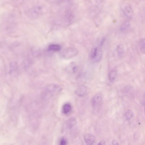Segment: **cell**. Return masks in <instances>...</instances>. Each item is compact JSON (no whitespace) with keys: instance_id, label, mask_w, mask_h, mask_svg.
Segmentation results:
<instances>
[{"instance_id":"obj_1","label":"cell","mask_w":145,"mask_h":145,"mask_svg":"<svg viewBox=\"0 0 145 145\" xmlns=\"http://www.w3.org/2000/svg\"><path fill=\"white\" fill-rule=\"evenodd\" d=\"M102 55V49L100 47H98L92 49L90 53V57L92 62L96 63L100 61Z\"/></svg>"},{"instance_id":"obj_2","label":"cell","mask_w":145,"mask_h":145,"mask_svg":"<svg viewBox=\"0 0 145 145\" xmlns=\"http://www.w3.org/2000/svg\"><path fill=\"white\" fill-rule=\"evenodd\" d=\"M43 8L40 6H35L28 11L27 16L31 19H36L41 16L43 13Z\"/></svg>"},{"instance_id":"obj_3","label":"cell","mask_w":145,"mask_h":145,"mask_svg":"<svg viewBox=\"0 0 145 145\" xmlns=\"http://www.w3.org/2000/svg\"><path fill=\"white\" fill-rule=\"evenodd\" d=\"M79 53V50L75 48L70 47L67 48L63 52L62 55L65 59H70L75 57Z\"/></svg>"},{"instance_id":"obj_4","label":"cell","mask_w":145,"mask_h":145,"mask_svg":"<svg viewBox=\"0 0 145 145\" xmlns=\"http://www.w3.org/2000/svg\"><path fill=\"white\" fill-rule=\"evenodd\" d=\"M61 86L57 84H51L47 85L45 89V92L50 94H53L61 91Z\"/></svg>"},{"instance_id":"obj_5","label":"cell","mask_w":145,"mask_h":145,"mask_svg":"<svg viewBox=\"0 0 145 145\" xmlns=\"http://www.w3.org/2000/svg\"><path fill=\"white\" fill-rule=\"evenodd\" d=\"M102 100V95L100 93H98L95 95L91 100L92 106L96 107L100 104Z\"/></svg>"},{"instance_id":"obj_6","label":"cell","mask_w":145,"mask_h":145,"mask_svg":"<svg viewBox=\"0 0 145 145\" xmlns=\"http://www.w3.org/2000/svg\"><path fill=\"white\" fill-rule=\"evenodd\" d=\"M87 91V87L85 86L81 85L76 90L75 93L78 96L81 97L84 96Z\"/></svg>"},{"instance_id":"obj_7","label":"cell","mask_w":145,"mask_h":145,"mask_svg":"<svg viewBox=\"0 0 145 145\" xmlns=\"http://www.w3.org/2000/svg\"><path fill=\"white\" fill-rule=\"evenodd\" d=\"M84 139L86 144L90 145L94 143L95 137L94 135L91 134H87L84 136Z\"/></svg>"},{"instance_id":"obj_8","label":"cell","mask_w":145,"mask_h":145,"mask_svg":"<svg viewBox=\"0 0 145 145\" xmlns=\"http://www.w3.org/2000/svg\"><path fill=\"white\" fill-rule=\"evenodd\" d=\"M61 49V47L59 45L51 44L49 45L48 49L49 51L57 52L59 51Z\"/></svg>"},{"instance_id":"obj_9","label":"cell","mask_w":145,"mask_h":145,"mask_svg":"<svg viewBox=\"0 0 145 145\" xmlns=\"http://www.w3.org/2000/svg\"><path fill=\"white\" fill-rule=\"evenodd\" d=\"M71 106L69 103L65 104L62 107V112L65 114L69 113L71 111Z\"/></svg>"},{"instance_id":"obj_10","label":"cell","mask_w":145,"mask_h":145,"mask_svg":"<svg viewBox=\"0 0 145 145\" xmlns=\"http://www.w3.org/2000/svg\"><path fill=\"white\" fill-rule=\"evenodd\" d=\"M76 119L75 117H72L68 121L67 126L69 129H71L76 124Z\"/></svg>"},{"instance_id":"obj_11","label":"cell","mask_w":145,"mask_h":145,"mask_svg":"<svg viewBox=\"0 0 145 145\" xmlns=\"http://www.w3.org/2000/svg\"><path fill=\"white\" fill-rule=\"evenodd\" d=\"M117 75V71L115 70H112L110 71L109 75V78L111 82L114 81Z\"/></svg>"},{"instance_id":"obj_12","label":"cell","mask_w":145,"mask_h":145,"mask_svg":"<svg viewBox=\"0 0 145 145\" xmlns=\"http://www.w3.org/2000/svg\"><path fill=\"white\" fill-rule=\"evenodd\" d=\"M117 51L119 56H122L124 52V47L123 45L122 44L119 45L117 48Z\"/></svg>"},{"instance_id":"obj_13","label":"cell","mask_w":145,"mask_h":145,"mask_svg":"<svg viewBox=\"0 0 145 145\" xmlns=\"http://www.w3.org/2000/svg\"><path fill=\"white\" fill-rule=\"evenodd\" d=\"M130 24L128 21H126L123 23L121 27V29L122 31H124L126 30L129 27Z\"/></svg>"},{"instance_id":"obj_14","label":"cell","mask_w":145,"mask_h":145,"mask_svg":"<svg viewBox=\"0 0 145 145\" xmlns=\"http://www.w3.org/2000/svg\"><path fill=\"white\" fill-rule=\"evenodd\" d=\"M125 115L127 119L129 120L132 117L133 113L132 111L129 110L125 112Z\"/></svg>"},{"instance_id":"obj_15","label":"cell","mask_w":145,"mask_h":145,"mask_svg":"<svg viewBox=\"0 0 145 145\" xmlns=\"http://www.w3.org/2000/svg\"><path fill=\"white\" fill-rule=\"evenodd\" d=\"M140 49L142 52L145 51V38L142 40L140 42Z\"/></svg>"},{"instance_id":"obj_16","label":"cell","mask_w":145,"mask_h":145,"mask_svg":"<svg viewBox=\"0 0 145 145\" xmlns=\"http://www.w3.org/2000/svg\"><path fill=\"white\" fill-rule=\"evenodd\" d=\"M67 141L65 138H63L60 140V144L61 145H65L66 144Z\"/></svg>"},{"instance_id":"obj_17","label":"cell","mask_w":145,"mask_h":145,"mask_svg":"<svg viewBox=\"0 0 145 145\" xmlns=\"http://www.w3.org/2000/svg\"><path fill=\"white\" fill-rule=\"evenodd\" d=\"M105 39L104 38H103L101 42L100 43V46H103V45L105 42Z\"/></svg>"},{"instance_id":"obj_18","label":"cell","mask_w":145,"mask_h":145,"mask_svg":"<svg viewBox=\"0 0 145 145\" xmlns=\"http://www.w3.org/2000/svg\"><path fill=\"white\" fill-rule=\"evenodd\" d=\"M105 141L104 140H102L98 143L99 145H105Z\"/></svg>"},{"instance_id":"obj_19","label":"cell","mask_w":145,"mask_h":145,"mask_svg":"<svg viewBox=\"0 0 145 145\" xmlns=\"http://www.w3.org/2000/svg\"><path fill=\"white\" fill-rule=\"evenodd\" d=\"M112 143L114 145H117L118 144V142L116 140H113L112 141Z\"/></svg>"}]
</instances>
